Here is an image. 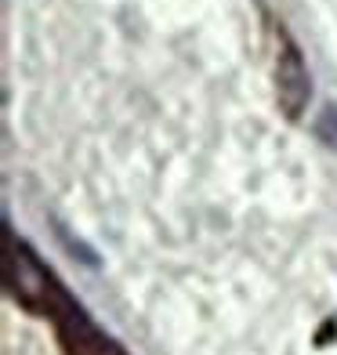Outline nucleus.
<instances>
[{
	"label": "nucleus",
	"instance_id": "nucleus-1",
	"mask_svg": "<svg viewBox=\"0 0 337 355\" xmlns=\"http://www.w3.org/2000/svg\"><path fill=\"white\" fill-rule=\"evenodd\" d=\"M4 290L19 309H26L29 315L51 319V322L80 309L69 297V290L55 279V272L11 229L4 232Z\"/></svg>",
	"mask_w": 337,
	"mask_h": 355
},
{
	"label": "nucleus",
	"instance_id": "nucleus-2",
	"mask_svg": "<svg viewBox=\"0 0 337 355\" xmlns=\"http://www.w3.org/2000/svg\"><path fill=\"white\" fill-rule=\"evenodd\" d=\"M276 102L283 116L294 123L309 112L312 102V76L309 66H304V55L283 29H279V51H276Z\"/></svg>",
	"mask_w": 337,
	"mask_h": 355
},
{
	"label": "nucleus",
	"instance_id": "nucleus-3",
	"mask_svg": "<svg viewBox=\"0 0 337 355\" xmlns=\"http://www.w3.org/2000/svg\"><path fill=\"white\" fill-rule=\"evenodd\" d=\"M55 334H58L62 355H127L112 337H105L98 327H94L84 309L62 315L55 322Z\"/></svg>",
	"mask_w": 337,
	"mask_h": 355
},
{
	"label": "nucleus",
	"instance_id": "nucleus-4",
	"mask_svg": "<svg viewBox=\"0 0 337 355\" xmlns=\"http://www.w3.org/2000/svg\"><path fill=\"white\" fill-rule=\"evenodd\" d=\"M312 131L330 153H337V105H323V112H319L316 123H312Z\"/></svg>",
	"mask_w": 337,
	"mask_h": 355
},
{
	"label": "nucleus",
	"instance_id": "nucleus-5",
	"mask_svg": "<svg viewBox=\"0 0 337 355\" xmlns=\"http://www.w3.org/2000/svg\"><path fill=\"white\" fill-rule=\"evenodd\" d=\"M58 239H62V243H66V250L69 254H76L80 257V261H84V265H91V268H98V254H94L91 247H84V243H80V239H73L66 229H62V225H58Z\"/></svg>",
	"mask_w": 337,
	"mask_h": 355
},
{
	"label": "nucleus",
	"instance_id": "nucleus-6",
	"mask_svg": "<svg viewBox=\"0 0 337 355\" xmlns=\"http://www.w3.org/2000/svg\"><path fill=\"white\" fill-rule=\"evenodd\" d=\"M330 337H337V319H327V322H323V330L316 334V348H327Z\"/></svg>",
	"mask_w": 337,
	"mask_h": 355
}]
</instances>
